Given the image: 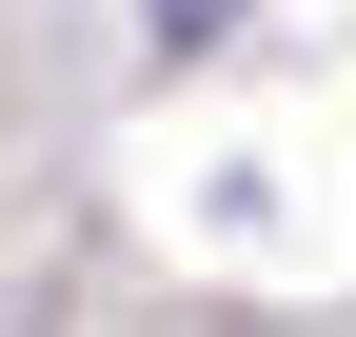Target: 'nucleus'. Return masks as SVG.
Listing matches in <instances>:
<instances>
[{
  "label": "nucleus",
  "mask_w": 356,
  "mask_h": 337,
  "mask_svg": "<svg viewBox=\"0 0 356 337\" xmlns=\"http://www.w3.org/2000/svg\"><path fill=\"white\" fill-rule=\"evenodd\" d=\"M139 20H159V40H218V20H238V0H139Z\"/></svg>",
  "instance_id": "obj_1"
}]
</instances>
